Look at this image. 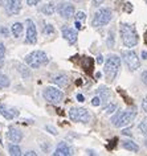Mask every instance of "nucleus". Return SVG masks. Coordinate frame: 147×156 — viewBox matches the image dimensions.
Returning a JSON list of instances; mask_svg holds the SVG:
<instances>
[{"label":"nucleus","instance_id":"nucleus-1","mask_svg":"<svg viewBox=\"0 0 147 156\" xmlns=\"http://www.w3.org/2000/svg\"><path fill=\"white\" fill-rule=\"evenodd\" d=\"M122 42L126 48H134L138 44V33L135 28L130 24H122L119 28Z\"/></svg>","mask_w":147,"mask_h":156},{"label":"nucleus","instance_id":"nucleus-2","mask_svg":"<svg viewBox=\"0 0 147 156\" xmlns=\"http://www.w3.org/2000/svg\"><path fill=\"white\" fill-rule=\"evenodd\" d=\"M121 68V58L115 54H110L105 61V76L109 81H113Z\"/></svg>","mask_w":147,"mask_h":156},{"label":"nucleus","instance_id":"nucleus-3","mask_svg":"<svg viewBox=\"0 0 147 156\" xmlns=\"http://www.w3.org/2000/svg\"><path fill=\"white\" fill-rule=\"evenodd\" d=\"M137 116L135 110H126V111H118L113 118H111V124L115 127H125L133 122Z\"/></svg>","mask_w":147,"mask_h":156},{"label":"nucleus","instance_id":"nucleus-4","mask_svg":"<svg viewBox=\"0 0 147 156\" xmlns=\"http://www.w3.org/2000/svg\"><path fill=\"white\" fill-rule=\"evenodd\" d=\"M49 62L48 56L42 52V50H34V52L29 53L25 57V64L33 69H37L42 65H46Z\"/></svg>","mask_w":147,"mask_h":156},{"label":"nucleus","instance_id":"nucleus-5","mask_svg":"<svg viewBox=\"0 0 147 156\" xmlns=\"http://www.w3.org/2000/svg\"><path fill=\"white\" fill-rule=\"evenodd\" d=\"M111 20V9L110 8H101L94 13V17L91 20V25L95 28L107 25Z\"/></svg>","mask_w":147,"mask_h":156},{"label":"nucleus","instance_id":"nucleus-6","mask_svg":"<svg viewBox=\"0 0 147 156\" xmlns=\"http://www.w3.org/2000/svg\"><path fill=\"white\" fill-rule=\"evenodd\" d=\"M42 97H44V99L46 101V102L52 103V105H59L63 102L64 99V93L59 90V89L56 87H45L44 91H42Z\"/></svg>","mask_w":147,"mask_h":156},{"label":"nucleus","instance_id":"nucleus-7","mask_svg":"<svg viewBox=\"0 0 147 156\" xmlns=\"http://www.w3.org/2000/svg\"><path fill=\"white\" fill-rule=\"evenodd\" d=\"M122 57H123V61H125L126 66L131 72H135V70L139 69L141 61H139V57L137 56V53H135L134 50H123Z\"/></svg>","mask_w":147,"mask_h":156},{"label":"nucleus","instance_id":"nucleus-8","mask_svg":"<svg viewBox=\"0 0 147 156\" xmlns=\"http://www.w3.org/2000/svg\"><path fill=\"white\" fill-rule=\"evenodd\" d=\"M69 118H70L73 122L88 123L89 120H90V114H89L88 110L84 107H73L69 110Z\"/></svg>","mask_w":147,"mask_h":156},{"label":"nucleus","instance_id":"nucleus-9","mask_svg":"<svg viewBox=\"0 0 147 156\" xmlns=\"http://www.w3.org/2000/svg\"><path fill=\"white\" fill-rule=\"evenodd\" d=\"M56 11L59 12V15L65 20H69V19H72L76 13V9H74V5L73 4H69V3H60L59 5H57Z\"/></svg>","mask_w":147,"mask_h":156},{"label":"nucleus","instance_id":"nucleus-10","mask_svg":"<svg viewBox=\"0 0 147 156\" xmlns=\"http://www.w3.org/2000/svg\"><path fill=\"white\" fill-rule=\"evenodd\" d=\"M27 24V37H25V41L28 42V44H36L37 41V30H36V25H34V23L28 19V20L25 21Z\"/></svg>","mask_w":147,"mask_h":156},{"label":"nucleus","instance_id":"nucleus-11","mask_svg":"<svg viewBox=\"0 0 147 156\" xmlns=\"http://www.w3.org/2000/svg\"><path fill=\"white\" fill-rule=\"evenodd\" d=\"M61 33H63V37L70 45H73V44H76V42H77L78 34H77L76 29H73V28H70V27H68V25H64L63 28H61Z\"/></svg>","mask_w":147,"mask_h":156},{"label":"nucleus","instance_id":"nucleus-12","mask_svg":"<svg viewBox=\"0 0 147 156\" xmlns=\"http://www.w3.org/2000/svg\"><path fill=\"white\" fill-rule=\"evenodd\" d=\"M5 9H7V12H8L9 16L17 15L21 9V0H7Z\"/></svg>","mask_w":147,"mask_h":156},{"label":"nucleus","instance_id":"nucleus-13","mask_svg":"<svg viewBox=\"0 0 147 156\" xmlns=\"http://www.w3.org/2000/svg\"><path fill=\"white\" fill-rule=\"evenodd\" d=\"M0 114L4 116L5 119L12 120L15 116L19 115V111L16 110V108H13V107H8V106H5V105L0 103Z\"/></svg>","mask_w":147,"mask_h":156},{"label":"nucleus","instance_id":"nucleus-14","mask_svg":"<svg viewBox=\"0 0 147 156\" xmlns=\"http://www.w3.org/2000/svg\"><path fill=\"white\" fill-rule=\"evenodd\" d=\"M53 155L55 156H69V155H72V150L65 142H61L59 146H57L56 151L53 152Z\"/></svg>","mask_w":147,"mask_h":156},{"label":"nucleus","instance_id":"nucleus-15","mask_svg":"<svg viewBox=\"0 0 147 156\" xmlns=\"http://www.w3.org/2000/svg\"><path fill=\"white\" fill-rule=\"evenodd\" d=\"M7 136H8V139L11 140V142L19 143V142H21V139H23V132L20 130H17V128L11 127L8 134H7Z\"/></svg>","mask_w":147,"mask_h":156},{"label":"nucleus","instance_id":"nucleus-16","mask_svg":"<svg viewBox=\"0 0 147 156\" xmlns=\"http://www.w3.org/2000/svg\"><path fill=\"white\" fill-rule=\"evenodd\" d=\"M52 81L57 85V86H60V87H66L68 85H69V78H68L66 76H64V74H61V76L55 77Z\"/></svg>","mask_w":147,"mask_h":156},{"label":"nucleus","instance_id":"nucleus-17","mask_svg":"<svg viewBox=\"0 0 147 156\" xmlns=\"http://www.w3.org/2000/svg\"><path fill=\"white\" fill-rule=\"evenodd\" d=\"M23 30H24V27H23L21 23H13L12 27H11V32L15 37H20Z\"/></svg>","mask_w":147,"mask_h":156},{"label":"nucleus","instance_id":"nucleus-18","mask_svg":"<svg viewBox=\"0 0 147 156\" xmlns=\"http://www.w3.org/2000/svg\"><path fill=\"white\" fill-rule=\"evenodd\" d=\"M97 95L101 98V101H107L110 98V90L106 86H101L97 90Z\"/></svg>","mask_w":147,"mask_h":156},{"label":"nucleus","instance_id":"nucleus-19","mask_svg":"<svg viewBox=\"0 0 147 156\" xmlns=\"http://www.w3.org/2000/svg\"><path fill=\"white\" fill-rule=\"evenodd\" d=\"M56 8H57V7L53 4V3H48V4H45L41 8V12L44 15H46V16H51V15H53L56 12Z\"/></svg>","mask_w":147,"mask_h":156},{"label":"nucleus","instance_id":"nucleus-20","mask_svg":"<svg viewBox=\"0 0 147 156\" xmlns=\"http://www.w3.org/2000/svg\"><path fill=\"white\" fill-rule=\"evenodd\" d=\"M122 146H123V148H126V150H129L131 152H138L139 151V146L135 142H133V140H125Z\"/></svg>","mask_w":147,"mask_h":156},{"label":"nucleus","instance_id":"nucleus-21","mask_svg":"<svg viewBox=\"0 0 147 156\" xmlns=\"http://www.w3.org/2000/svg\"><path fill=\"white\" fill-rule=\"evenodd\" d=\"M8 151H9V155H12V156H20L21 155V150L17 144H9Z\"/></svg>","mask_w":147,"mask_h":156},{"label":"nucleus","instance_id":"nucleus-22","mask_svg":"<svg viewBox=\"0 0 147 156\" xmlns=\"http://www.w3.org/2000/svg\"><path fill=\"white\" fill-rule=\"evenodd\" d=\"M9 80H8V77L4 76V74H2L0 73V87L2 89H4V87H8L9 86Z\"/></svg>","mask_w":147,"mask_h":156},{"label":"nucleus","instance_id":"nucleus-23","mask_svg":"<svg viewBox=\"0 0 147 156\" xmlns=\"http://www.w3.org/2000/svg\"><path fill=\"white\" fill-rule=\"evenodd\" d=\"M139 131L142 132V134L147 135V118H145L141 122V124H139Z\"/></svg>","mask_w":147,"mask_h":156},{"label":"nucleus","instance_id":"nucleus-24","mask_svg":"<svg viewBox=\"0 0 147 156\" xmlns=\"http://www.w3.org/2000/svg\"><path fill=\"white\" fill-rule=\"evenodd\" d=\"M115 108H117V103H109L105 107V114H111L115 111Z\"/></svg>","mask_w":147,"mask_h":156},{"label":"nucleus","instance_id":"nucleus-25","mask_svg":"<svg viewBox=\"0 0 147 156\" xmlns=\"http://www.w3.org/2000/svg\"><path fill=\"white\" fill-rule=\"evenodd\" d=\"M55 32V28L51 25V24H46V27L44 28V33L45 34H51V33H53Z\"/></svg>","mask_w":147,"mask_h":156},{"label":"nucleus","instance_id":"nucleus-26","mask_svg":"<svg viewBox=\"0 0 147 156\" xmlns=\"http://www.w3.org/2000/svg\"><path fill=\"white\" fill-rule=\"evenodd\" d=\"M74 17H76V20H85V19H86V15H85V12H77L76 15H74Z\"/></svg>","mask_w":147,"mask_h":156},{"label":"nucleus","instance_id":"nucleus-27","mask_svg":"<svg viewBox=\"0 0 147 156\" xmlns=\"http://www.w3.org/2000/svg\"><path fill=\"white\" fill-rule=\"evenodd\" d=\"M99 103H101V98H99L98 95L94 97L93 101H91V105H93V106H99Z\"/></svg>","mask_w":147,"mask_h":156},{"label":"nucleus","instance_id":"nucleus-28","mask_svg":"<svg viewBox=\"0 0 147 156\" xmlns=\"http://www.w3.org/2000/svg\"><path fill=\"white\" fill-rule=\"evenodd\" d=\"M45 128L48 130L51 134H53V135H57V131H56V128L55 127H52V126H45Z\"/></svg>","mask_w":147,"mask_h":156},{"label":"nucleus","instance_id":"nucleus-29","mask_svg":"<svg viewBox=\"0 0 147 156\" xmlns=\"http://www.w3.org/2000/svg\"><path fill=\"white\" fill-rule=\"evenodd\" d=\"M142 82L147 86V70H145V72L142 73Z\"/></svg>","mask_w":147,"mask_h":156},{"label":"nucleus","instance_id":"nucleus-30","mask_svg":"<svg viewBox=\"0 0 147 156\" xmlns=\"http://www.w3.org/2000/svg\"><path fill=\"white\" fill-rule=\"evenodd\" d=\"M40 2H41V0H27V4H28V5H36Z\"/></svg>","mask_w":147,"mask_h":156},{"label":"nucleus","instance_id":"nucleus-31","mask_svg":"<svg viewBox=\"0 0 147 156\" xmlns=\"http://www.w3.org/2000/svg\"><path fill=\"white\" fill-rule=\"evenodd\" d=\"M142 108H143V111L147 114V97L143 99V102H142Z\"/></svg>","mask_w":147,"mask_h":156},{"label":"nucleus","instance_id":"nucleus-32","mask_svg":"<svg viewBox=\"0 0 147 156\" xmlns=\"http://www.w3.org/2000/svg\"><path fill=\"white\" fill-rule=\"evenodd\" d=\"M0 33H2L3 34V36H8V29H7V28H4V27H2V28H0Z\"/></svg>","mask_w":147,"mask_h":156},{"label":"nucleus","instance_id":"nucleus-33","mask_svg":"<svg viewBox=\"0 0 147 156\" xmlns=\"http://www.w3.org/2000/svg\"><path fill=\"white\" fill-rule=\"evenodd\" d=\"M103 2H105V0H93V4H94L95 7H99Z\"/></svg>","mask_w":147,"mask_h":156},{"label":"nucleus","instance_id":"nucleus-34","mask_svg":"<svg viewBox=\"0 0 147 156\" xmlns=\"http://www.w3.org/2000/svg\"><path fill=\"white\" fill-rule=\"evenodd\" d=\"M4 53H5V48H4V45L0 42V56H4Z\"/></svg>","mask_w":147,"mask_h":156},{"label":"nucleus","instance_id":"nucleus-35","mask_svg":"<svg viewBox=\"0 0 147 156\" xmlns=\"http://www.w3.org/2000/svg\"><path fill=\"white\" fill-rule=\"evenodd\" d=\"M76 29H81L82 28V25H81V23H80V20H76Z\"/></svg>","mask_w":147,"mask_h":156},{"label":"nucleus","instance_id":"nucleus-36","mask_svg":"<svg viewBox=\"0 0 147 156\" xmlns=\"http://www.w3.org/2000/svg\"><path fill=\"white\" fill-rule=\"evenodd\" d=\"M3 65H4V56H0V69L3 68Z\"/></svg>","mask_w":147,"mask_h":156},{"label":"nucleus","instance_id":"nucleus-37","mask_svg":"<svg viewBox=\"0 0 147 156\" xmlns=\"http://www.w3.org/2000/svg\"><path fill=\"white\" fill-rule=\"evenodd\" d=\"M77 99H78L80 102H84V101H85V98H84L82 94H78V95H77Z\"/></svg>","mask_w":147,"mask_h":156},{"label":"nucleus","instance_id":"nucleus-38","mask_svg":"<svg viewBox=\"0 0 147 156\" xmlns=\"http://www.w3.org/2000/svg\"><path fill=\"white\" fill-rule=\"evenodd\" d=\"M25 155H27V156H30V155L34 156V155H37V154H36L34 151H28V152H25Z\"/></svg>","mask_w":147,"mask_h":156},{"label":"nucleus","instance_id":"nucleus-39","mask_svg":"<svg viewBox=\"0 0 147 156\" xmlns=\"http://www.w3.org/2000/svg\"><path fill=\"white\" fill-rule=\"evenodd\" d=\"M142 58H143V60H147V52H146V50H143V52H142Z\"/></svg>","mask_w":147,"mask_h":156},{"label":"nucleus","instance_id":"nucleus-40","mask_svg":"<svg viewBox=\"0 0 147 156\" xmlns=\"http://www.w3.org/2000/svg\"><path fill=\"white\" fill-rule=\"evenodd\" d=\"M97 62H98V64H102V62H103L102 56H98V58H97Z\"/></svg>","mask_w":147,"mask_h":156},{"label":"nucleus","instance_id":"nucleus-41","mask_svg":"<svg viewBox=\"0 0 147 156\" xmlns=\"http://www.w3.org/2000/svg\"><path fill=\"white\" fill-rule=\"evenodd\" d=\"M73 2H82V0H73Z\"/></svg>","mask_w":147,"mask_h":156},{"label":"nucleus","instance_id":"nucleus-42","mask_svg":"<svg viewBox=\"0 0 147 156\" xmlns=\"http://www.w3.org/2000/svg\"><path fill=\"white\" fill-rule=\"evenodd\" d=\"M143 2H145V3H146V4H147V0H143Z\"/></svg>","mask_w":147,"mask_h":156},{"label":"nucleus","instance_id":"nucleus-43","mask_svg":"<svg viewBox=\"0 0 147 156\" xmlns=\"http://www.w3.org/2000/svg\"><path fill=\"white\" fill-rule=\"evenodd\" d=\"M146 146H147V140H146Z\"/></svg>","mask_w":147,"mask_h":156}]
</instances>
